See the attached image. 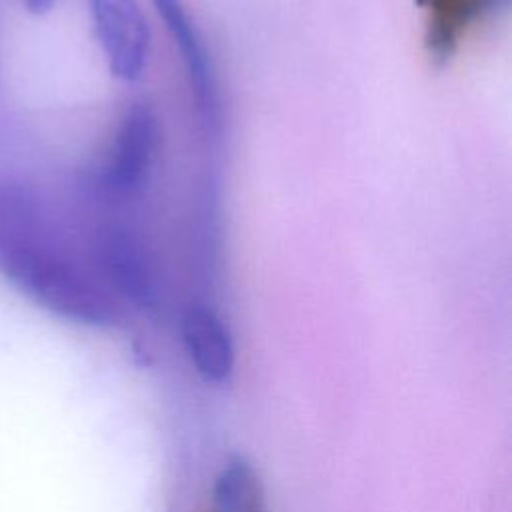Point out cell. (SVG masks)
<instances>
[{
  "label": "cell",
  "instance_id": "obj_1",
  "mask_svg": "<svg viewBox=\"0 0 512 512\" xmlns=\"http://www.w3.org/2000/svg\"><path fill=\"white\" fill-rule=\"evenodd\" d=\"M0 274L42 308L86 326H112L118 300L50 224L38 198L0 180Z\"/></svg>",
  "mask_w": 512,
  "mask_h": 512
},
{
  "label": "cell",
  "instance_id": "obj_2",
  "mask_svg": "<svg viewBox=\"0 0 512 512\" xmlns=\"http://www.w3.org/2000/svg\"><path fill=\"white\" fill-rule=\"evenodd\" d=\"M94 270L102 282L140 310L162 300V270L154 248L142 232L126 222H110L94 234Z\"/></svg>",
  "mask_w": 512,
  "mask_h": 512
},
{
  "label": "cell",
  "instance_id": "obj_3",
  "mask_svg": "<svg viewBox=\"0 0 512 512\" xmlns=\"http://www.w3.org/2000/svg\"><path fill=\"white\" fill-rule=\"evenodd\" d=\"M160 120L146 102H134L122 116L106 164L100 170V188L114 196L138 194L156 162Z\"/></svg>",
  "mask_w": 512,
  "mask_h": 512
},
{
  "label": "cell",
  "instance_id": "obj_4",
  "mask_svg": "<svg viewBox=\"0 0 512 512\" xmlns=\"http://www.w3.org/2000/svg\"><path fill=\"white\" fill-rule=\"evenodd\" d=\"M88 8L110 72L126 82L140 80L150 58V30L138 0H88Z\"/></svg>",
  "mask_w": 512,
  "mask_h": 512
},
{
  "label": "cell",
  "instance_id": "obj_5",
  "mask_svg": "<svg viewBox=\"0 0 512 512\" xmlns=\"http://www.w3.org/2000/svg\"><path fill=\"white\" fill-rule=\"evenodd\" d=\"M156 12L162 16L172 42L180 50L182 64L186 68L190 86L196 94L198 108L204 120L218 128L220 124V90L216 68L210 56V50L204 42L202 32L198 30L194 18L182 0H152Z\"/></svg>",
  "mask_w": 512,
  "mask_h": 512
},
{
  "label": "cell",
  "instance_id": "obj_6",
  "mask_svg": "<svg viewBox=\"0 0 512 512\" xmlns=\"http://www.w3.org/2000/svg\"><path fill=\"white\" fill-rule=\"evenodd\" d=\"M184 348L196 370L210 382H226L234 370V342L224 320L204 304H192L182 316Z\"/></svg>",
  "mask_w": 512,
  "mask_h": 512
},
{
  "label": "cell",
  "instance_id": "obj_7",
  "mask_svg": "<svg viewBox=\"0 0 512 512\" xmlns=\"http://www.w3.org/2000/svg\"><path fill=\"white\" fill-rule=\"evenodd\" d=\"M426 12V48L446 62L458 48L468 24L486 12L484 0H416Z\"/></svg>",
  "mask_w": 512,
  "mask_h": 512
},
{
  "label": "cell",
  "instance_id": "obj_8",
  "mask_svg": "<svg viewBox=\"0 0 512 512\" xmlns=\"http://www.w3.org/2000/svg\"><path fill=\"white\" fill-rule=\"evenodd\" d=\"M214 512H262L258 474L244 458L228 460L214 484Z\"/></svg>",
  "mask_w": 512,
  "mask_h": 512
},
{
  "label": "cell",
  "instance_id": "obj_9",
  "mask_svg": "<svg viewBox=\"0 0 512 512\" xmlns=\"http://www.w3.org/2000/svg\"><path fill=\"white\" fill-rule=\"evenodd\" d=\"M24 4V8L32 14H44L48 12L58 0H20Z\"/></svg>",
  "mask_w": 512,
  "mask_h": 512
}]
</instances>
